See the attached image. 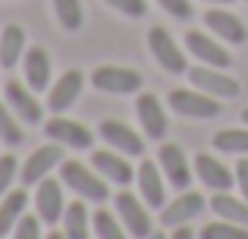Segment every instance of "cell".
Masks as SVG:
<instances>
[{
  "mask_svg": "<svg viewBox=\"0 0 248 239\" xmlns=\"http://www.w3.org/2000/svg\"><path fill=\"white\" fill-rule=\"evenodd\" d=\"M60 179L63 186L76 192L85 202H94V205H104L110 198V189L104 183V176L94 170V167H85L82 160H63L60 164Z\"/></svg>",
  "mask_w": 248,
  "mask_h": 239,
  "instance_id": "cell-1",
  "label": "cell"
},
{
  "mask_svg": "<svg viewBox=\"0 0 248 239\" xmlns=\"http://www.w3.org/2000/svg\"><path fill=\"white\" fill-rule=\"evenodd\" d=\"M113 208H116L123 227H126V233L132 239H148L154 233L151 230V208L141 202V195H132L129 189H123L113 195Z\"/></svg>",
  "mask_w": 248,
  "mask_h": 239,
  "instance_id": "cell-2",
  "label": "cell"
},
{
  "mask_svg": "<svg viewBox=\"0 0 248 239\" xmlns=\"http://www.w3.org/2000/svg\"><path fill=\"white\" fill-rule=\"evenodd\" d=\"M167 104H170V111H176L179 117H188V120L220 117V101L211 98V95H204V92H198V88H173Z\"/></svg>",
  "mask_w": 248,
  "mask_h": 239,
  "instance_id": "cell-3",
  "label": "cell"
},
{
  "mask_svg": "<svg viewBox=\"0 0 248 239\" xmlns=\"http://www.w3.org/2000/svg\"><path fill=\"white\" fill-rule=\"evenodd\" d=\"M63 160H66V148H63L60 142H47V145L35 148V151L22 160L19 179H22V186H38L44 176H50V170L60 167Z\"/></svg>",
  "mask_w": 248,
  "mask_h": 239,
  "instance_id": "cell-4",
  "label": "cell"
},
{
  "mask_svg": "<svg viewBox=\"0 0 248 239\" xmlns=\"http://www.w3.org/2000/svg\"><path fill=\"white\" fill-rule=\"evenodd\" d=\"M188 82H192L198 92L211 95V98H217V101L239 98V92H242V85H239L232 76H226L223 69H217V66H204V63L188 69Z\"/></svg>",
  "mask_w": 248,
  "mask_h": 239,
  "instance_id": "cell-5",
  "label": "cell"
},
{
  "mask_svg": "<svg viewBox=\"0 0 248 239\" xmlns=\"http://www.w3.org/2000/svg\"><path fill=\"white\" fill-rule=\"evenodd\" d=\"M204 208H207V202H204V195H201V192L182 189L173 202H167L164 208H160V223H164L167 230L188 227L192 221H198V217H201V211H204Z\"/></svg>",
  "mask_w": 248,
  "mask_h": 239,
  "instance_id": "cell-6",
  "label": "cell"
},
{
  "mask_svg": "<svg viewBox=\"0 0 248 239\" xmlns=\"http://www.w3.org/2000/svg\"><path fill=\"white\" fill-rule=\"evenodd\" d=\"M141 73L126 66H97L91 73V85L104 95H135L141 92Z\"/></svg>",
  "mask_w": 248,
  "mask_h": 239,
  "instance_id": "cell-7",
  "label": "cell"
},
{
  "mask_svg": "<svg viewBox=\"0 0 248 239\" xmlns=\"http://www.w3.org/2000/svg\"><path fill=\"white\" fill-rule=\"evenodd\" d=\"M148 50H151V57L167 69V73H176V76L188 73L186 54H182V48L176 44V38L170 35L164 25H154V29L148 32Z\"/></svg>",
  "mask_w": 248,
  "mask_h": 239,
  "instance_id": "cell-8",
  "label": "cell"
},
{
  "mask_svg": "<svg viewBox=\"0 0 248 239\" xmlns=\"http://www.w3.org/2000/svg\"><path fill=\"white\" fill-rule=\"evenodd\" d=\"M97 135H101L113 151L126 154V158H141V154H145V135H139L129 123H123V120H101Z\"/></svg>",
  "mask_w": 248,
  "mask_h": 239,
  "instance_id": "cell-9",
  "label": "cell"
},
{
  "mask_svg": "<svg viewBox=\"0 0 248 239\" xmlns=\"http://www.w3.org/2000/svg\"><path fill=\"white\" fill-rule=\"evenodd\" d=\"M192 167H195L198 183L204 186V189H211V192H230L232 186H236V173H232L220 158H214V154H207V151L195 154Z\"/></svg>",
  "mask_w": 248,
  "mask_h": 239,
  "instance_id": "cell-10",
  "label": "cell"
},
{
  "mask_svg": "<svg viewBox=\"0 0 248 239\" xmlns=\"http://www.w3.org/2000/svg\"><path fill=\"white\" fill-rule=\"evenodd\" d=\"M157 164H160V170H164L167 183H170V186H176L179 192L192 186L195 167H192V160L186 158V151H182L176 142H164V145H160V151H157Z\"/></svg>",
  "mask_w": 248,
  "mask_h": 239,
  "instance_id": "cell-11",
  "label": "cell"
},
{
  "mask_svg": "<svg viewBox=\"0 0 248 239\" xmlns=\"http://www.w3.org/2000/svg\"><path fill=\"white\" fill-rule=\"evenodd\" d=\"M44 135L50 142H60L63 148H76V151H88L94 145V132L76 120H66V117H50L44 123Z\"/></svg>",
  "mask_w": 248,
  "mask_h": 239,
  "instance_id": "cell-12",
  "label": "cell"
},
{
  "mask_svg": "<svg viewBox=\"0 0 248 239\" xmlns=\"http://www.w3.org/2000/svg\"><path fill=\"white\" fill-rule=\"evenodd\" d=\"M135 186H139L141 202L151 211H157V208L167 205V176H164V170H160V164L141 160L139 170H135Z\"/></svg>",
  "mask_w": 248,
  "mask_h": 239,
  "instance_id": "cell-13",
  "label": "cell"
},
{
  "mask_svg": "<svg viewBox=\"0 0 248 239\" xmlns=\"http://www.w3.org/2000/svg\"><path fill=\"white\" fill-rule=\"evenodd\" d=\"M35 211H38V217H41V223H47V227H54L57 221H63V211H66V198H63V179L44 176L41 183H38Z\"/></svg>",
  "mask_w": 248,
  "mask_h": 239,
  "instance_id": "cell-14",
  "label": "cell"
},
{
  "mask_svg": "<svg viewBox=\"0 0 248 239\" xmlns=\"http://www.w3.org/2000/svg\"><path fill=\"white\" fill-rule=\"evenodd\" d=\"M186 50L195 57L198 63H204V66H217V69H226L232 63V57H230V50L223 48V44L217 41V38H211V35H201L198 29H192V32H186Z\"/></svg>",
  "mask_w": 248,
  "mask_h": 239,
  "instance_id": "cell-15",
  "label": "cell"
},
{
  "mask_svg": "<svg viewBox=\"0 0 248 239\" xmlns=\"http://www.w3.org/2000/svg\"><path fill=\"white\" fill-rule=\"evenodd\" d=\"M38 92H31L25 82H16V79H10L3 85V98H6V104L13 107V113H16L22 123H29V126H35V123H41L44 117V111H41V101L35 98Z\"/></svg>",
  "mask_w": 248,
  "mask_h": 239,
  "instance_id": "cell-16",
  "label": "cell"
},
{
  "mask_svg": "<svg viewBox=\"0 0 248 239\" xmlns=\"http://www.w3.org/2000/svg\"><path fill=\"white\" fill-rule=\"evenodd\" d=\"M135 113H139V123H141V135L148 139H164L170 132V120H167V111L164 104L157 101V95L151 92H141L139 101H135Z\"/></svg>",
  "mask_w": 248,
  "mask_h": 239,
  "instance_id": "cell-17",
  "label": "cell"
},
{
  "mask_svg": "<svg viewBox=\"0 0 248 239\" xmlns=\"http://www.w3.org/2000/svg\"><path fill=\"white\" fill-rule=\"evenodd\" d=\"M82 88H85V76L79 69H66V73L47 88V111H54V113L69 111V107L79 101Z\"/></svg>",
  "mask_w": 248,
  "mask_h": 239,
  "instance_id": "cell-18",
  "label": "cell"
},
{
  "mask_svg": "<svg viewBox=\"0 0 248 239\" xmlns=\"http://www.w3.org/2000/svg\"><path fill=\"white\" fill-rule=\"evenodd\" d=\"M91 167H94L104 179H110L113 186H129L135 179V170L126 160V154L113 151V148H110V151H94L91 154Z\"/></svg>",
  "mask_w": 248,
  "mask_h": 239,
  "instance_id": "cell-19",
  "label": "cell"
},
{
  "mask_svg": "<svg viewBox=\"0 0 248 239\" xmlns=\"http://www.w3.org/2000/svg\"><path fill=\"white\" fill-rule=\"evenodd\" d=\"M204 22H207V29H211L217 38H223L226 44H245L248 41L245 22L236 16V13H230V10H207Z\"/></svg>",
  "mask_w": 248,
  "mask_h": 239,
  "instance_id": "cell-20",
  "label": "cell"
},
{
  "mask_svg": "<svg viewBox=\"0 0 248 239\" xmlns=\"http://www.w3.org/2000/svg\"><path fill=\"white\" fill-rule=\"evenodd\" d=\"M22 66H25V85H29L31 92H47L50 88V66H54L47 50L29 48L25 57H22Z\"/></svg>",
  "mask_w": 248,
  "mask_h": 239,
  "instance_id": "cell-21",
  "label": "cell"
},
{
  "mask_svg": "<svg viewBox=\"0 0 248 239\" xmlns=\"http://www.w3.org/2000/svg\"><path fill=\"white\" fill-rule=\"evenodd\" d=\"M25 208H29V192L25 189H10L0 198V239L16 230V223L25 217Z\"/></svg>",
  "mask_w": 248,
  "mask_h": 239,
  "instance_id": "cell-22",
  "label": "cell"
},
{
  "mask_svg": "<svg viewBox=\"0 0 248 239\" xmlns=\"http://www.w3.org/2000/svg\"><path fill=\"white\" fill-rule=\"evenodd\" d=\"M25 29L16 22H10L3 32H0V66L3 69H13L19 60L25 57Z\"/></svg>",
  "mask_w": 248,
  "mask_h": 239,
  "instance_id": "cell-23",
  "label": "cell"
},
{
  "mask_svg": "<svg viewBox=\"0 0 248 239\" xmlns=\"http://www.w3.org/2000/svg\"><path fill=\"white\" fill-rule=\"evenodd\" d=\"M63 233L66 239H91V211L85 205V198H76L73 205H66L63 211Z\"/></svg>",
  "mask_w": 248,
  "mask_h": 239,
  "instance_id": "cell-24",
  "label": "cell"
},
{
  "mask_svg": "<svg viewBox=\"0 0 248 239\" xmlns=\"http://www.w3.org/2000/svg\"><path fill=\"white\" fill-rule=\"evenodd\" d=\"M207 205H211V211L217 217H223V221H230V223H242V227H248V202L245 198H236L232 192H214Z\"/></svg>",
  "mask_w": 248,
  "mask_h": 239,
  "instance_id": "cell-25",
  "label": "cell"
},
{
  "mask_svg": "<svg viewBox=\"0 0 248 239\" xmlns=\"http://www.w3.org/2000/svg\"><path fill=\"white\" fill-rule=\"evenodd\" d=\"M211 145H214V151H220V154H239V158H245L248 154V126L220 129V132H214Z\"/></svg>",
  "mask_w": 248,
  "mask_h": 239,
  "instance_id": "cell-26",
  "label": "cell"
},
{
  "mask_svg": "<svg viewBox=\"0 0 248 239\" xmlns=\"http://www.w3.org/2000/svg\"><path fill=\"white\" fill-rule=\"evenodd\" d=\"M91 230H94L97 239H129L126 227H123V221H120V214L104 211L101 205H97V211H91Z\"/></svg>",
  "mask_w": 248,
  "mask_h": 239,
  "instance_id": "cell-27",
  "label": "cell"
},
{
  "mask_svg": "<svg viewBox=\"0 0 248 239\" xmlns=\"http://www.w3.org/2000/svg\"><path fill=\"white\" fill-rule=\"evenodd\" d=\"M22 120L13 113V107L6 101H0V142H6L10 148L22 145Z\"/></svg>",
  "mask_w": 248,
  "mask_h": 239,
  "instance_id": "cell-28",
  "label": "cell"
},
{
  "mask_svg": "<svg viewBox=\"0 0 248 239\" xmlns=\"http://www.w3.org/2000/svg\"><path fill=\"white\" fill-rule=\"evenodd\" d=\"M198 239H248V227H242V223H230V221H223V217H217V221H211V223L201 227Z\"/></svg>",
  "mask_w": 248,
  "mask_h": 239,
  "instance_id": "cell-29",
  "label": "cell"
},
{
  "mask_svg": "<svg viewBox=\"0 0 248 239\" xmlns=\"http://www.w3.org/2000/svg\"><path fill=\"white\" fill-rule=\"evenodd\" d=\"M54 3V13L60 19V25L66 32H79L85 22V13H82V0H50Z\"/></svg>",
  "mask_w": 248,
  "mask_h": 239,
  "instance_id": "cell-30",
  "label": "cell"
},
{
  "mask_svg": "<svg viewBox=\"0 0 248 239\" xmlns=\"http://www.w3.org/2000/svg\"><path fill=\"white\" fill-rule=\"evenodd\" d=\"M19 158L16 154H0V198L13 189V179L19 176Z\"/></svg>",
  "mask_w": 248,
  "mask_h": 239,
  "instance_id": "cell-31",
  "label": "cell"
},
{
  "mask_svg": "<svg viewBox=\"0 0 248 239\" xmlns=\"http://www.w3.org/2000/svg\"><path fill=\"white\" fill-rule=\"evenodd\" d=\"M13 239H44V233H41V217L38 214H25L22 221L16 223V230L10 233Z\"/></svg>",
  "mask_w": 248,
  "mask_h": 239,
  "instance_id": "cell-32",
  "label": "cell"
},
{
  "mask_svg": "<svg viewBox=\"0 0 248 239\" xmlns=\"http://www.w3.org/2000/svg\"><path fill=\"white\" fill-rule=\"evenodd\" d=\"M113 10H120L123 16H129V19H141L148 13V0H107Z\"/></svg>",
  "mask_w": 248,
  "mask_h": 239,
  "instance_id": "cell-33",
  "label": "cell"
},
{
  "mask_svg": "<svg viewBox=\"0 0 248 239\" xmlns=\"http://www.w3.org/2000/svg\"><path fill=\"white\" fill-rule=\"evenodd\" d=\"M160 6L170 13V16H176V19H192V0H157Z\"/></svg>",
  "mask_w": 248,
  "mask_h": 239,
  "instance_id": "cell-34",
  "label": "cell"
},
{
  "mask_svg": "<svg viewBox=\"0 0 248 239\" xmlns=\"http://www.w3.org/2000/svg\"><path fill=\"white\" fill-rule=\"evenodd\" d=\"M232 173H236V186H239V192H242V198L248 202V160H239Z\"/></svg>",
  "mask_w": 248,
  "mask_h": 239,
  "instance_id": "cell-35",
  "label": "cell"
},
{
  "mask_svg": "<svg viewBox=\"0 0 248 239\" xmlns=\"http://www.w3.org/2000/svg\"><path fill=\"white\" fill-rule=\"evenodd\" d=\"M170 239H198V233L188 230V227H173V236H170Z\"/></svg>",
  "mask_w": 248,
  "mask_h": 239,
  "instance_id": "cell-36",
  "label": "cell"
},
{
  "mask_svg": "<svg viewBox=\"0 0 248 239\" xmlns=\"http://www.w3.org/2000/svg\"><path fill=\"white\" fill-rule=\"evenodd\" d=\"M148 239H170V236H167V233H160V230H154V233L148 236Z\"/></svg>",
  "mask_w": 248,
  "mask_h": 239,
  "instance_id": "cell-37",
  "label": "cell"
},
{
  "mask_svg": "<svg viewBox=\"0 0 248 239\" xmlns=\"http://www.w3.org/2000/svg\"><path fill=\"white\" fill-rule=\"evenodd\" d=\"M44 239H66V233H50V236H44Z\"/></svg>",
  "mask_w": 248,
  "mask_h": 239,
  "instance_id": "cell-38",
  "label": "cell"
},
{
  "mask_svg": "<svg viewBox=\"0 0 248 239\" xmlns=\"http://www.w3.org/2000/svg\"><path fill=\"white\" fill-rule=\"evenodd\" d=\"M204 3H232V0H204Z\"/></svg>",
  "mask_w": 248,
  "mask_h": 239,
  "instance_id": "cell-39",
  "label": "cell"
},
{
  "mask_svg": "<svg viewBox=\"0 0 248 239\" xmlns=\"http://www.w3.org/2000/svg\"><path fill=\"white\" fill-rule=\"evenodd\" d=\"M242 123H245V126H248V107H245V111H242Z\"/></svg>",
  "mask_w": 248,
  "mask_h": 239,
  "instance_id": "cell-40",
  "label": "cell"
}]
</instances>
